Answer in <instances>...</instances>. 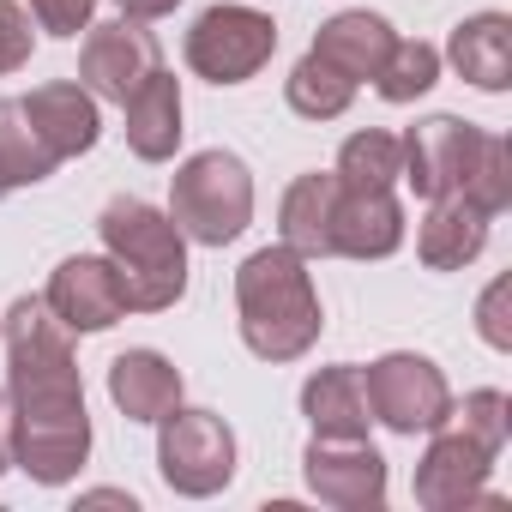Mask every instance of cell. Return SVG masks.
<instances>
[{
  "mask_svg": "<svg viewBox=\"0 0 512 512\" xmlns=\"http://www.w3.org/2000/svg\"><path fill=\"white\" fill-rule=\"evenodd\" d=\"M49 314L67 326V332H109L121 314H127V296H121V272L115 260H61L55 278H49Z\"/></svg>",
  "mask_w": 512,
  "mask_h": 512,
  "instance_id": "7c38bea8",
  "label": "cell"
},
{
  "mask_svg": "<svg viewBox=\"0 0 512 512\" xmlns=\"http://www.w3.org/2000/svg\"><path fill=\"white\" fill-rule=\"evenodd\" d=\"M91 7L97 0H31V13H37V25L49 37H79L91 25Z\"/></svg>",
  "mask_w": 512,
  "mask_h": 512,
  "instance_id": "4316f807",
  "label": "cell"
},
{
  "mask_svg": "<svg viewBox=\"0 0 512 512\" xmlns=\"http://www.w3.org/2000/svg\"><path fill=\"white\" fill-rule=\"evenodd\" d=\"M350 97H356V79H344L332 61H320L314 49L296 61V73H290V109H296V115H308V121H338V115L350 109Z\"/></svg>",
  "mask_w": 512,
  "mask_h": 512,
  "instance_id": "cb8c5ba5",
  "label": "cell"
},
{
  "mask_svg": "<svg viewBox=\"0 0 512 512\" xmlns=\"http://www.w3.org/2000/svg\"><path fill=\"white\" fill-rule=\"evenodd\" d=\"M332 205H338V175H302L278 211L284 247H296L302 260H326L332 253Z\"/></svg>",
  "mask_w": 512,
  "mask_h": 512,
  "instance_id": "44dd1931",
  "label": "cell"
},
{
  "mask_svg": "<svg viewBox=\"0 0 512 512\" xmlns=\"http://www.w3.org/2000/svg\"><path fill=\"white\" fill-rule=\"evenodd\" d=\"M362 392H368L374 422H386L392 434H428L452 410V392H446L440 368L428 356H404V350L398 356H380L362 374Z\"/></svg>",
  "mask_w": 512,
  "mask_h": 512,
  "instance_id": "9c48e42d",
  "label": "cell"
},
{
  "mask_svg": "<svg viewBox=\"0 0 512 512\" xmlns=\"http://www.w3.org/2000/svg\"><path fill=\"white\" fill-rule=\"evenodd\" d=\"M482 241H488V211H482L476 199H464V193L428 199V217H422V235H416L428 272H458V266H470L476 253H482Z\"/></svg>",
  "mask_w": 512,
  "mask_h": 512,
  "instance_id": "5bb4252c",
  "label": "cell"
},
{
  "mask_svg": "<svg viewBox=\"0 0 512 512\" xmlns=\"http://www.w3.org/2000/svg\"><path fill=\"white\" fill-rule=\"evenodd\" d=\"M0 193H7V175H0Z\"/></svg>",
  "mask_w": 512,
  "mask_h": 512,
  "instance_id": "4dcf8cb0",
  "label": "cell"
},
{
  "mask_svg": "<svg viewBox=\"0 0 512 512\" xmlns=\"http://www.w3.org/2000/svg\"><path fill=\"white\" fill-rule=\"evenodd\" d=\"M302 410L314 422L320 440H368V392H362V368L338 362V368H320L308 386H302Z\"/></svg>",
  "mask_w": 512,
  "mask_h": 512,
  "instance_id": "e0dca14e",
  "label": "cell"
},
{
  "mask_svg": "<svg viewBox=\"0 0 512 512\" xmlns=\"http://www.w3.org/2000/svg\"><path fill=\"white\" fill-rule=\"evenodd\" d=\"M157 67H163V49H157V37L139 19L97 25L85 37V49H79V85L91 97H109V103H127Z\"/></svg>",
  "mask_w": 512,
  "mask_h": 512,
  "instance_id": "30bf717a",
  "label": "cell"
},
{
  "mask_svg": "<svg viewBox=\"0 0 512 512\" xmlns=\"http://www.w3.org/2000/svg\"><path fill=\"white\" fill-rule=\"evenodd\" d=\"M404 241V211L386 193H356L338 181V205H332V253H344V260H386V253H398Z\"/></svg>",
  "mask_w": 512,
  "mask_h": 512,
  "instance_id": "4fadbf2b",
  "label": "cell"
},
{
  "mask_svg": "<svg viewBox=\"0 0 512 512\" xmlns=\"http://www.w3.org/2000/svg\"><path fill=\"white\" fill-rule=\"evenodd\" d=\"M404 145V181L422 193V199H440V193H464L476 199L488 217L512 205V151L506 139L494 133H476L470 121L458 115H428L410 127Z\"/></svg>",
  "mask_w": 512,
  "mask_h": 512,
  "instance_id": "3957f363",
  "label": "cell"
},
{
  "mask_svg": "<svg viewBox=\"0 0 512 512\" xmlns=\"http://www.w3.org/2000/svg\"><path fill=\"white\" fill-rule=\"evenodd\" d=\"M175 7H181V0H121V13H127V19H139V25H145V19L175 13Z\"/></svg>",
  "mask_w": 512,
  "mask_h": 512,
  "instance_id": "f1b7e54d",
  "label": "cell"
},
{
  "mask_svg": "<svg viewBox=\"0 0 512 512\" xmlns=\"http://www.w3.org/2000/svg\"><path fill=\"white\" fill-rule=\"evenodd\" d=\"M25 103V115L37 121V133L49 139V151L67 163V157H79V151H91L97 145V133H103V121H97V97L85 91V85H37L31 97H19Z\"/></svg>",
  "mask_w": 512,
  "mask_h": 512,
  "instance_id": "9a60e30c",
  "label": "cell"
},
{
  "mask_svg": "<svg viewBox=\"0 0 512 512\" xmlns=\"http://www.w3.org/2000/svg\"><path fill=\"white\" fill-rule=\"evenodd\" d=\"M25 61H31V19L13 0H0V73H19Z\"/></svg>",
  "mask_w": 512,
  "mask_h": 512,
  "instance_id": "484cf974",
  "label": "cell"
},
{
  "mask_svg": "<svg viewBox=\"0 0 512 512\" xmlns=\"http://www.w3.org/2000/svg\"><path fill=\"white\" fill-rule=\"evenodd\" d=\"M55 151L49 139L37 133V121L25 115L19 97H0V175H7V187H37L55 175Z\"/></svg>",
  "mask_w": 512,
  "mask_h": 512,
  "instance_id": "7402d4cb",
  "label": "cell"
},
{
  "mask_svg": "<svg viewBox=\"0 0 512 512\" xmlns=\"http://www.w3.org/2000/svg\"><path fill=\"white\" fill-rule=\"evenodd\" d=\"M308 488L338 512H374L386 506V458L368 440H320L308 446Z\"/></svg>",
  "mask_w": 512,
  "mask_h": 512,
  "instance_id": "8fae6325",
  "label": "cell"
},
{
  "mask_svg": "<svg viewBox=\"0 0 512 512\" xmlns=\"http://www.w3.org/2000/svg\"><path fill=\"white\" fill-rule=\"evenodd\" d=\"M278 49V25L253 7H211L187 31V67L211 85H241L253 79Z\"/></svg>",
  "mask_w": 512,
  "mask_h": 512,
  "instance_id": "ba28073f",
  "label": "cell"
},
{
  "mask_svg": "<svg viewBox=\"0 0 512 512\" xmlns=\"http://www.w3.org/2000/svg\"><path fill=\"white\" fill-rule=\"evenodd\" d=\"M332 175H338L344 187H356V193H386V187H398V175H404V145H398L392 133L368 127V133L344 139Z\"/></svg>",
  "mask_w": 512,
  "mask_h": 512,
  "instance_id": "603a6c76",
  "label": "cell"
},
{
  "mask_svg": "<svg viewBox=\"0 0 512 512\" xmlns=\"http://www.w3.org/2000/svg\"><path fill=\"white\" fill-rule=\"evenodd\" d=\"M452 67L476 91H506L512 85V19L506 13H476L452 31Z\"/></svg>",
  "mask_w": 512,
  "mask_h": 512,
  "instance_id": "ffe728a7",
  "label": "cell"
},
{
  "mask_svg": "<svg viewBox=\"0 0 512 512\" xmlns=\"http://www.w3.org/2000/svg\"><path fill=\"white\" fill-rule=\"evenodd\" d=\"M506 296H512V284H506V278H494V284H488V296H482V338H488L494 350H512V326H506V314H500V308H506Z\"/></svg>",
  "mask_w": 512,
  "mask_h": 512,
  "instance_id": "83f0119b",
  "label": "cell"
},
{
  "mask_svg": "<svg viewBox=\"0 0 512 512\" xmlns=\"http://www.w3.org/2000/svg\"><path fill=\"white\" fill-rule=\"evenodd\" d=\"M13 464V404H7V392H0V470Z\"/></svg>",
  "mask_w": 512,
  "mask_h": 512,
  "instance_id": "f546056e",
  "label": "cell"
},
{
  "mask_svg": "<svg viewBox=\"0 0 512 512\" xmlns=\"http://www.w3.org/2000/svg\"><path fill=\"white\" fill-rule=\"evenodd\" d=\"M392 25L380 19V13H338L332 25H320V37H314V55L320 61H332L344 79H380V67H386V55H392Z\"/></svg>",
  "mask_w": 512,
  "mask_h": 512,
  "instance_id": "ac0fdd59",
  "label": "cell"
},
{
  "mask_svg": "<svg viewBox=\"0 0 512 512\" xmlns=\"http://www.w3.org/2000/svg\"><path fill=\"white\" fill-rule=\"evenodd\" d=\"M506 392H470L458 410L440 416L434 446L428 458L416 464V500L434 506V512H452V506H500L482 482H488V464L500 458L506 446Z\"/></svg>",
  "mask_w": 512,
  "mask_h": 512,
  "instance_id": "277c9868",
  "label": "cell"
},
{
  "mask_svg": "<svg viewBox=\"0 0 512 512\" xmlns=\"http://www.w3.org/2000/svg\"><path fill=\"white\" fill-rule=\"evenodd\" d=\"M7 404H13V458L37 482L61 488L79 476L91 452V416H85V386L79 362L67 344V326L49 314V302L19 296L7 308Z\"/></svg>",
  "mask_w": 512,
  "mask_h": 512,
  "instance_id": "6da1fadb",
  "label": "cell"
},
{
  "mask_svg": "<svg viewBox=\"0 0 512 512\" xmlns=\"http://www.w3.org/2000/svg\"><path fill=\"white\" fill-rule=\"evenodd\" d=\"M103 247L121 272V296L133 314H163L181 302L187 290V235L175 229V217H163L145 199H109L103 205Z\"/></svg>",
  "mask_w": 512,
  "mask_h": 512,
  "instance_id": "5b68a950",
  "label": "cell"
},
{
  "mask_svg": "<svg viewBox=\"0 0 512 512\" xmlns=\"http://www.w3.org/2000/svg\"><path fill=\"white\" fill-rule=\"evenodd\" d=\"M157 428H163L157 434V470H163V482L175 494L205 500V494H217L235 476V434H229L223 416H211V410H169Z\"/></svg>",
  "mask_w": 512,
  "mask_h": 512,
  "instance_id": "52a82bcc",
  "label": "cell"
},
{
  "mask_svg": "<svg viewBox=\"0 0 512 512\" xmlns=\"http://www.w3.org/2000/svg\"><path fill=\"white\" fill-rule=\"evenodd\" d=\"M109 398L121 404L127 422H163L181 404V374L157 350H127L109 362Z\"/></svg>",
  "mask_w": 512,
  "mask_h": 512,
  "instance_id": "2e32d148",
  "label": "cell"
},
{
  "mask_svg": "<svg viewBox=\"0 0 512 512\" xmlns=\"http://www.w3.org/2000/svg\"><path fill=\"white\" fill-rule=\"evenodd\" d=\"M121 109H127V145H133V157H145V163L175 157V145H181V85L163 67Z\"/></svg>",
  "mask_w": 512,
  "mask_h": 512,
  "instance_id": "d6986e66",
  "label": "cell"
},
{
  "mask_svg": "<svg viewBox=\"0 0 512 512\" xmlns=\"http://www.w3.org/2000/svg\"><path fill=\"white\" fill-rule=\"evenodd\" d=\"M235 308H241V344L260 362H296L320 338V296L308 278V260L296 247H260L235 272Z\"/></svg>",
  "mask_w": 512,
  "mask_h": 512,
  "instance_id": "7a4b0ae2",
  "label": "cell"
},
{
  "mask_svg": "<svg viewBox=\"0 0 512 512\" xmlns=\"http://www.w3.org/2000/svg\"><path fill=\"white\" fill-rule=\"evenodd\" d=\"M169 217L181 235H193L199 247H223L247 229L253 217V181L247 163L235 151H199L175 169V193H169Z\"/></svg>",
  "mask_w": 512,
  "mask_h": 512,
  "instance_id": "8992f818",
  "label": "cell"
},
{
  "mask_svg": "<svg viewBox=\"0 0 512 512\" xmlns=\"http://www.w3.org/2000/svg\"><path fill=\"white\" fill-rule=\"evenodd\" d=\"M434 79H440V49H428V43H404V37H398L374 85H380L386 103H416Z\"/></svg>",
  "mask_w": 512,
  "mask_h": 512,
  "instance_id": "d4e9b609",
  "label": "cell"
}]
</instances>
